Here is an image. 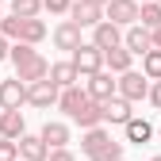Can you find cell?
Masks as SVG:
<instances>
[{
	"label": "cell",
	"instance_id": "1",
	"mask_svg": "<svg viewBox=\"0 0 161 161\" xmlns=\"http://www.w3.org/2000/svg\"><path fill=\"white\" fill-rule=\"evenodd\" d=\"M150 88H153V80L142 73V69H130L119 77V96L127 100V104H138V100H150Z\"/></svg>",
	"mask_w": 161,
	"mask_h": 161
},
{
	"label": "cell",
	"instance_id": "2",
	"mask_svg": "<svg viewBox=\"0 0 161 161\" xmlns=\"http://www.w3.org/2000/svg\"><path fill=\"white\" fill-rule=\"evenodd\" d=\"M69 62L77 65V73H80V77H85V80L108 69V62H104V50H96L92 42H85V46H80V50H73V54H69Z\"/></svg>",
	"mask_w": 161,
	"mask_h": 161
},
{
	"label": "cell",
	"instance_id": "3",
	"mask_svg": "<svg viewBox=\"0 0 161 161\" xmlns=\"http://www.w3.org/2000/svg\"><path fill=\"white\" fill-rule=\"evenodd\" d=\"M108 12V23H115V27H134L138 23V12H142V4L138 0H111V4L104 8Z\"/></svg>",
	"mask_w": 161,
	"mask_h": 161
},
{
	"label": "cell",
	"instance_id": "4",
	"mask_svg": "<svg viewBox=\"0 0 161 161\" xmlns=\"http://www.w3.org/2000/svg\"><path fill=\"white\" fill-rule=\"evenodd\" d=\"M85 88H88V96L96 100V104H108V100L119 96V80L111 77V69H104V73L88 77V80H85Z\"/></svg>",
	"mask_w": 161,
	"mask_h": 161
},
{
	"label": "cell",
	"instance_id": "5",
	"mask_svg": "<svg viewBox=\"0 0 161 161\" xmlns=\"http://www.w3.org/2000/svg\"><path fill=\"white\" fill-rule=\"evenodd\" d=\"M58 100H62V88H58L54 80H38V85H31V88H27V104H31V108H38V111H50Z\"/></svg>",
	"mask_w": 161,
	"mask_h": 161
},
{
	"label": "cell",
	"instance_id": "6",
	"mask_svg": "<svg viewBox=\"0 0 161 161\" xmlns=\"http://www.w3.org/2000/svg\"><path fill=\"white\" fill-rule=\"evenodd\" d=\"M123 46L134 54V58H146L150 50H153V31H146L142 23H134V27H127L123 31Z\"/></svg>",
	"mask_w": 161,
	"mask_h": 161
},
{
	"label": "cell",
	"instance_id": "7",
	"mask_svg": "<svg viewBox=\"0 0 161 161\" xmlns=\"http://www.w3.org/2000/svg\"><path fill=\"white\" fill-rule=\"evenodd\" d=\"M69 19H73L80 31H85V27H92V31H96V27L108 19V12H104V8H96V4H85V0H73V12H69Z\"/></svg>",
	"mask_w": 161,
	"mask_h": 161
},
{
	"label": "cell",
	"instance_id": "8",
	"mask_svg": "<svg viewBox=\"0 0 161 161\" xmlns=\"http://www.w3.org/2000/svg\"><path fill=\"white\" fill-rule=\"evenodd\" d=\"M38 134H42V142H46L50 150H69V142H73V134H69V123H62V119H46Z\"/></svg>",
	"mask_w": 161,
	"mask_h": 161
},
{
	"label": "cell",
	"instance_id": "9",
	"mask_svg": "<svg viewBox=\"0 0 161 161\" xmlns=\"http://www.w3.org/2000/svg\"><path fill=\"white\" fill-rule=\"evenodd\" d=\"M54 46H58V50H65V54H73V50L85 46V38H80V27L73 23V19H62V23L54 27Z\"/></svg>",
	"mask_w": 161,
	"mask_h": 161
},
{
	"label": "cell",
	"instance_id": "10",
	"mask_svg": "<svg viewBox=\"0 0 161 161\" xmlns=\"http://www.w3.org/2000/svg\"><path fill=\"white\" fill-rule=\"evenodd\" d=\"M15 77L23 80V85L31 88V85H38V80H50V62L42 54H35L31 62H23V65H15Z\"/></svg>",
	"mask_w": 161,
	"mask_h": 161
},
{
	"label": "cell",
	"instance_id": "11",
	"mask_svg": "<svg viewBox=\"0 0 161 161\" xmlns=\"http://www.w3.org/2000/svg\"><path fill=\"white\" fill-rule=\"evenodd\" d=\"M0 100H4V111H19V108L27 104V85L19 77L0 80Z\"/></svg>",
	"mask_w": 161,
	"mask_h": 161
},
{
	"label": "cell",
	"instance_id": "12",
	"mask_svg": "<svg viewBox=\"0 0 161 161\" xmlns=\"http://www.w3.org/2000/svg\"><path fill=\"white\" fill-rule=\"evenodd\" d=\"M88 104H92V96H88V88H80V85L65 88V92H62V100H58V108H62V111H65L69 119H77V115L85 111Z\"/></svg>",
	"mask_w": 161,
	"mask_h": 161
},
{
	"label": "cell",
	"instance_id": "13",
	"mask_svg": "<svg viewBox=\"0 0 161 161\" xmlns=\"http://www.w3.org/2000/svg\"><path fill=\"white\" fill-rule=\"evenodd\" d=\"M92 46L104 50V54L115 50V46H123V27H115V23H108V19H104V23L92 31Z\"/></svg>",
	"mask_w": 161,
	"mask_h": 161
},
{
	"label": "cell",
	"instance_id": "14",
	"mask_svg": "<svg viewBox=\"0 0 161 161\" xmlns=\"http://www.w3.org/2000/svg\"><path fill=\"white\" fill-rule=\"evenodd\" d=\"M19 161H50V146L42 134H23L19 138Z\"/></svg>",
	"mask_w": 161,
	"mask_h": 161
},
{
	"label": "cell",
	"instance_id": "15",
	"mask_svg": "<svg viewBox=\"0 0 161 161\" xmlns=\"http://www.w3.org/2000/svg\"><path fill=\"white\" fill-rule=\"evenodd\" d=\"M134 119V104H127L123 96H115V100H108L104 104V123H115V127H127Z\"/></svg>",
	"mask_w": 161,
	"mask_h": 161
},
{
	"label": "cell",
	"instance_id": "16",
	"mask_svg": "<svg viewBox=\"0 0 161 161\" xmlns=\"http://www.w3.org/2000/svg\"><path fill=\"white\" fill-rule=\"evenodd\" d=\"M23 134H27V119H23V111H4V115H0V138L19 142Z\"/></svg>",
	"mask_w": 161,
	"mask_h": 161
},
{
	"label": "cell",
	"instance_id": "17",
	"mask_svg": "<svg viewBox=\"0 0 161 161\" xmlns=\"http://www.w3.org/2000/svg\"><path fill=\"white\" fill-rule=\"evenodd\" d=\"M50 80H54V85H58V88L65 92V88L80 85V80H85V77L77 73V65H73V62H54V65H50Z\"/></svg>",
	"mask_w": 161,
	"mask_h": 161
},
{
	"label": "cell",
	"instance_id": "18",
	"mask_svg": "<svg viewBox=\"0 0 161 161\" xmlns=\"http://www.w3.org/2000/svg\"><path fill=\"white\" fill-rule=\"evenodd\" d=\"M111 142H115V138H111L104 127H96V130H85V134H80V150H85L88 157H96L100 150H108Z\"/></svg>",
	"mask_w": 161,
	"mask_h": 161
},
{
	"label": "cell",
	"instance_id": "19",
	"mask_svg": "<svg viewBox=\"0 0 161 161\" xmlns=\"http://www.w3.org/2000/svg\"><path fill=\"white\" fill-rule=\"evenodd\" d=\"M123 134H127V142H130V146H146L150 138H153V123H150V119H138V115H134L130 123L123 127Z\"/></svg>",
	"mask_w": 161,
	"mask_h": 161
},
{
	"label": "cell",
	"instance_id": "20",
	"mask_svg": "<svg viewBox=\"0 0 161 161\" xmlns=\"http://www.w3.org/2000/svg\"><path fill=\"white\" fill-rule=\"evenodd\" d=\"M104 62H108V69H111L115 77H123V73H130V69H134V54H130L127 46H115V50H108V54H104Z\"/></svg>",
	"mask_w": 161,
	"mask_h": 161
},
{
	"label": "cell",
	"instance_id": "21",
	"mask_svg": "<svg viewBox=\"0 0 161 161\" xmlns=\"http://www.w3.org/2000/svg\"><path fill=\"white\" fill-rule=\"evenodd\" d=\"M73 123H77L80 130H96V127H104V104H96V100H92V104L73 119Z\"/></svg>",
	"mask_w": 161,
	"mask_h": 161
},
{
	"label": "cell",
	"instance_id": "22",
	"mask_svg": "<svg viewBox=\"0 0 161 161\" xmlns=\"http://www.w3.org/2000/svg\"><path fill=\"white\" fill-rule=\"evenodd\" d=\"M8 12L19 19H38V12H46L42 0H8Z\"/></svg>",
	"mask_w": 161,
	"mask_h": 161
},
{
	"label": "cell",
	"instance_id": "23",
	"mask_svg": "<svg viewBox=\"0 0 161 161\" xmlns=\"http://www.w3.org/2000/svg\"><path fill=\"white\" fill-rule=\"evenodd\" d=\"M23 23H27V19H19V15H4V19H0V35H4L8 38V42H19V38H23Z\"/></svg>",
	"mask_w": 161,
	"mask_h": 161
},
{
	"label": "cell",
	"instance_id": "24",
	"mask_svg": "<svg viewBox=\"0 0 161 161\" xmlns=\"http://www.w3.org/2000/svg\"><path fill=\"white\" fill-rule=\"evenodd\" d=\"M138 23H142L146 31H157V27H161V4H157V0L142 4V12H138Z\"/></svg>",
	"mask_w": 161,
	"mask_h": 161
},
{
	"label": "cell",
	"instance_id": "25",
	"mask_svg": "<svg viewBox=\"0 0 161 161\" xmlns=\"http://www.w3.org/2000/svg\"><path fill=\"white\" fill-rule=\"evenodd\" d=\"M42 38H46V23H42V19H27V23H23V38H19V42L38 46Z\"/></svg>",
	"mask_w": 161,
	"mask_h": 161
},
{
	"label": "cell",
	"instance_id": "26",
	"mask_svg": "<svg viewBox=\"0 0 161 161\" xmlns=\"http://www.w3.org/2000/svg\"><path fill=\"white\" fill-rule=\"evenodd\" d=\"M142 73H146L150 80H161V50H150V54L142 58Z\"/></svg>",
	"mask_w": 161,
	"mask_h": 161
},
{
	"label": "cell",
	"instance_id": "27",
	"mask_svg": "<svg viewBox=\"0 0 161 161\" xmlns=\"http://www.w3.org/2000/svg\"><path fill=\"white\" fill-rule=\"evenodd\" d=\"M35 54H38L35 46H27V42H15V46H12V58H8V62H12V65H23V62H31Z\"/></svg>",
	"mask_w": 161,
	"mask_h": 161
},
{
	"label": "cell",
	"instance_id": "28",
	"mask_svg": "<svg viewBox=\"0 0 161 161\" xmlns=\"http://www.w3.org/2000/svg\"><path fill=\"white\" fill-rule=\"evenodd\" d=\"M88 161H123V142H111L108 150H100V153L88 157Z\"/></svg>",
	"mask_w": 161,
	"mask_h": 161
},
{
	"label": "cell",
	"instance_id": "29",
	"mask_svg": "<svg viewBox=\"0 0 161 161\" xmlns=\"http://www.w3.org/2000/svg\"><path fill=\"white\" fill-rule=\"evenodd\" d=\"M42 4H46L50 15H69L73 12V0H42Z\"/></svg>",
	"mask_w": 161,
	"mask_h": 161
},
{
	"label": "cell",
	"instance_id": "30",
	"mask_svg": "<svg viewBox=\"0 0 161 161\" xmlns=\"http://www.w3.org/2000/svg\"><path fill=\"white\" fill-rule=\"evenodd\" d=\"M0 161H19V142L0 138Z\"/></svg>",
	"mask_w": 161,
	"mask_h": 161
},
{
	"label": "cell",
	"instance_id": "31",
	"mask_svg": "<svg viewBox=\"0 0 161 161\" xmlns=\"http://www.w3.org/2000/svg\"><path fill=\"white\" fill-rule=\"evenodd\" d=\"M50 161H77L73 150H50Z\"/></svg>",
	"mask_w": 161,
	"mask_h": 161
},
{
	"label": "cell",
	"instance_id": "32",
	"mask_svg": "<svg viewBox=\"0 0 161 161\" xmlns=\"http://www.w3.org/2000/svg\"><path fill=\"white\" fill-rule=\"evenodd\" d=\"M150 104L161 111V80H153V88H150Z\"/></svg>",
	"mask_w": 161,
	"mask_h": 161
},
{
	"label": "cell",
	"instance_id": "33",
	"mask_svg": "<svg viewBox=\"0 0 161 161\" xmlns=\"http://www.w3.org/2000/svg\"><path fill=\"white\" fill-rule=\"evenodd\" d=\"M8 58H12V46H8V38L0 35V62H8Z\"/></svg>",
	"mask_w": 161,
	"mask_h": 161
},
{
	"label": "cell",
	"instance_id": "34",
	"mask_svg": "<svg viewBox=\"0 0 161 161\" xmlns=\"http://www.w3.org/2000/svg\"><path fill=\"white\" fill-rule=\"evenodd\" d=\"M153 50H161V27L153 31Z\"/></svg>",
	"mask_w": 161,
	"mask_h": 161
},
{
	"label": "cell",
	"instance_id": "35",
	"mask_svg": "<svg viewBox=\"0 0 161 161\" xmlns=\"http://www.w3.org/2000/svg\"><path fill=\"white\" fill-rule=\"evenodd\" d=\"M85 4H96V8H108L111 0H85Z\"/></svg>",
	"mask_w": 161,
	"mask_h": 161
},
{
	"label": "cell",
	"instance_id": "36",
	"mask_svg": "<svg viewBox=\"0 0 161 161\" xmlns=\"http://www.w3.org/2000/svg\"><path fill=\"white\" fill-rule=\"evenodd\" d=\"M4 8H8V0H0V19H4Z\"/></svg>",
	"mask_w": 161,
	"mask_h": 161
},
{
	"label": "cell",
	"instance_id": "37",
	"mask_svg": "<svg viewBox=\"0 0 161 161\" xmlns=\"http://www.w3.org/2000/svg\"><path fill=\"white\" fill-rule=\"evenodd\" d=\"M150 161H161V153H153V157H150Z\"/></svg>",
	"mask_w": 161,
	"mask_h": 161
},
{
	"label": "cell",
	"instance_id": "38",
	"mask_svg": "<svg viewBox=\"0 0 161 161\" xmlns=\"http://www.w3.org/2000/svg\"><path fill=\"white\" fill-rule=\"evenodd\" d=\"M0 115H4V100H0Z\"/></svg>",
	"mask_w": 161,
	"mask_h": 161
},
{
	"label": "cell",
	"instance_id": "39",
	"mask_svg": "<svg viewBox=\"0 0 161 161\" xmlns=\"http://www.w3.org/2000/svg\"><path fill=\"white\" fill-rule=\"evenodd\" d=\"M138 4H150V0H138Z\"/></svg>",
	"mask_w": 161,
	"mask_h": 161
},
{
	"label": "cell",
	"instance_id": "40",
	"mask_svg": "<svg viewBox=\"0 0 161 161\" xmlns=\"http://www.w3.org/2000/svg\"><path fill=\"white\" fill-rule=\"evenodd\" d=\"M157 4H161V0H157Z\"/></svg>",
	"mask_w": 161,
	"mask_h": 161
},
{
	"label": "cell",
	"instance_id": "41",
	"mask_svg": "<svg viewBox=\"0 0 161 161\" xmlns=\"http://www.w3.org/2000/svg\"><path fill=\"white\" fill-rule=\"evenodd\" d=\"M123 161H127V157H123Z\"/></svg>",
	"mask_w": 161,
	"mask_h": 161
}]
</instances>
